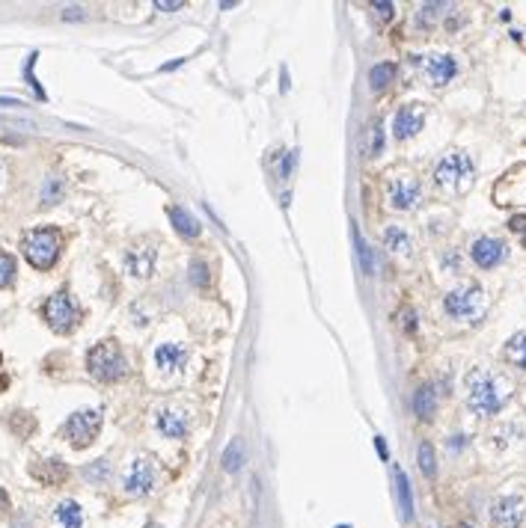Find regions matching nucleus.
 Masks as SVG:
<instances>
[{
  "instance_id": "nucleus-34",
  "label": "nucleus",
  "mask_w": 526,
  "mask_h": 528,
  "mask_svg": "<svg viewBox=\"0 0 526 528\" xmlns=\"http://www.w3.org/2000/svg\"><path fill=\"white\" fill-rule=\"evenodd\" d=\"M381 148H384V137H381V128L375 125V134H372V155H381Z\"/></svg>"
},
{
  "instance_id": "nucleus-29",
  "label": "nucleus",
  "mask_w": 526,
  "mask_h": 528,
  "mask_svg": "<svg viewBox=\"0 0 526 528\" xmlns=\"http://www.w3.org/2000/svg\"><path fill=\"white\" fill-rule=\"evenodd\" d=\"M440 9H446V4H425L422 9H419V24H431L434 18H437V12H440Z\"/></svg>"
},
{
  "instance_id": "nucleus-37",
  "label": "nucleus",
  "mask_w": 526,
  "mask_h": 528,
  "mask_svg": "<svg viewBox=\"0 0 526 528\" xmlns=\"http://www.w3.org/2000/svg\"><path fill=\"white\" fill-rule=\"evenodd\" d=\"M292 163H295V155L285 158V163H283V175H289V172H292Z\"/></svg>"
},
{
  "instance_id": "nucleus-42",
  "label": "nucleus",
  "mask_w": 526,
  "mask_h": 528,
  "mask_svg": "<svg viewBox=\"0 0 526 528\" xmlns=\"http://www.w3.org/2000/svg\"><path fill=\"white\" fill-rule=\"evenodd\" d=\"M336 528H348V525H336Z\"/></svg>"
},
{
  "instance_id": "nucleus-8",
  "label": "nucleus",
  "mask_w": 526,
  "mask_h": 528,
  "mask_svg": "<svg viewBox=\"0 0 526 528\" xmlns=\"http://www.w3.org/2000/svg\"><path fill=\"white\" fill-rule=\"evenodd\" d=\"M386 199H390V205L396 211H410L419 202L417 179H410V175H396V179H390V184H386Z\"/></svg>"
},
{
  "instance_id": "nucleus-19",
  "label": "nucleus",
  "mask_w": 526,
  "mask_h": 528,
  "mask_svg": "<svg viewBox=\"0 0 526 528\" xmlns=\"http://www.w3.org/2000/svg\"><path fill=\"white\" fill-rule=\"evenodd\" d=\"M170 220L175 225V232H179L182 237H199V223L191 211H184V208H170Z\"/></svg>"
},
{
  "instance_id": "nucleus-21",
  "label": "nucleus",
  "mask_w": 526,
  "mask_h": 528,
  "mask_svg": "<svg viewBox=\"0 0 526 528\" xmlns=\"http://www.w3.org/2000/svg\"><path fill=\"white\" fill-rule=\"evenodd\" d=\"M396 62H378V66H372L369 69V86L372 90H384V86H390L396 81Z\"/></svg>"
},
{
  "instance_id": "nucleus-39",
  "label": "nucleus",
  "mask_w": 526,
  "mask_h": 528,
  "mask_svg": "<svg viewBox=\"0 0 526 528\" xmlns=\"http://www.w3.org/2000/svg\"><path fill=\"white\" fill-rule=\"evenodd\" d=\"M62 18H81V9H66L62 12Z\"/></svg>"
},
{
  "instance_id": "nucleus-33",
  "label": "nucleus",
  "mask_w": 526,
  "mask_h": 528,
  "mask_svg": "<svg viewBox=\"0 0 526 528\" xmlns=\"http://www.w3.org/2000/svg\"><path fill=\"white\" fill-rule=\"evenodd\" d=\"M508 229L526 235V214H518V217H511V220H508Z\"/></svg>"
},
{
  "instance_id": "nucleus-6",
  "label": "nucleus",
  "mask_w": 526,
  "mask_h": 528,
  "mask_svg": "<svg viewBox=\"0 0 526 528\" xmlns=\"http://www.w3.org/2000/svg\"><path fill=\"white\" fill-rule=\"evenodd\" d=\"M98 431H102V412L98 410H78L62 424V436H66L74 448H86L98 436Z\"/></svg>"
},
{
  "instance_id": "nucleus-10",
  "label": "nucleus",
  "mask_w": 526,
  "mask_h": 528,
  "mask_svg": "<svg viewBox=\"0 0 526 528\" xmlns=\"http://www.w3.org/2000/svg\"><path fill=\"white\" fill-rule=\"evenodd\" d=\"M152 487H155V466L146 457H137L128 466V472H125V489L131 496H146Z\"/></svg>"
},
{
  "instance_id": "nucleus-25",
  "label": "nucleus",
  "mask_w": 526,
  "mask_h": 528,
  "mask_svg": "<svg viewBox=\"0 0 526 528\" xmlns=\"http://www.w3.org/2000/svg\"><path fill=\"white\" fill-rule=\"evenodd\" d=\"M36 478H42L45 484H60L66 478V466L60 460H42V469H33Z\"/></svg>"
},
{
  "instance_id": "nucleus-22",
  "label": "nucleus",
  "mask_w": 526,
  "mask_h": 528,
  "mask_svg": "<svg viewBox=\"0 0 526 528\" xmlns=\"http://www.w3.org/2000/svg\"><path fill=\"white\" fill-rule=\"evenodd\" d=\"M384 244H386V249L390 253H402V256H407L410 253V237H407V232H402L398 225H390V229L384 232Z\"/></svg>"
},
{
  "instance_id": "nucleus-43",
  "label": "nucleus",
  "mask_w": 526,
  "mask_h": 528,
  "mask_svg": "<svg viewBox=\"0 0 526 528\" xmlns=\"http://www.w3.org/2000/svg\"><path fill=\"white\" fill-rule=\"evenodd\" d=\"M523 246H526V235H523Z\"/></svg>"
},
{
  "instance_id": "nucleus-11",
  "label": "nucleus",
  "mask_w": 526,
  "mask_h": 528,
  "mask_svg": "<svg viewBox=\"0 0 526 528\" xmlns=\"http://www.w3.org/2000/svg\"><path fill=\"white\" fill-rule=\"evenodd\" d=\"M470 256H473V261L479 264V268H485V270H491V268H497L499 261L506 258V244L499 241V237H476L473 241V246H470Z\"/></svg>"
},
{
  "instance_id": "nucleus-41",
  "label": "nucleus",
  "mask_w": 526,
  "mask_h": 528,
  "mask_svg": "<svg viewBox=\"0 0 526 528\" xmlns=\"http://www.w3.org/2000/svg\"><path fill=\"white\" fill-rule=\"evenodd\" d=\"M458 528H470V525H467V522H461V525H458Z\"/></svg>"
},
{
  "instance_id": "nucleus-28",
  "label": "nucleus",
  "mask_w": 526,
  "mask_h": 528,
  "mask_svg": "<svg viewBox=\"0 0 526 528\" xmlns=\"http://www.w3.org/2000/svg\"><path fill=\"white\" fill-rule=\"evenodd\" d=\"M12 279H15V258L9 253H0V288H6Z\"/></svg>"
},
{
  "instance_id": "nucleus-9",
  "label": "nucleus",
  "mask_w": 526,
  "mask_h": 528,
  "mask_svg": "<svg viewBox=\"0 0 526 528\" xmlns=\"http://www.w3.org/2000/svg\"><path fill=\"white\" fill-rule=\"evenodd\" d=\"M523 501L518 496H503L494 501V510H491V522L494 528H520L523 525Z\"/></svg>"
},
{
  "instance_id": "nucleus-31",
  "label": "nucleus",
  "mask_w": 526,
  "mask_h": 528,
  "mask_svg": "<svg viewBox=\"0 0 526 528\" xmlns=\"http://www.w3.org/2000/svg\"><path fill=\"white\" fill-rule=\"evenodd\" d=\"M83 475H86V478H104V475H107V463H104V460H95V466H86Z\"/></svg>"
},
{
  "instance_id": "nucleus-12",
  "label": "nucleus",
  "mask_w": 526,
  "mask_h": 528,
  "mask_svg": "<svg viewBox=\"0 0 526 528\" xmlns=\"http://www.w3.org/2000/svg\"><path fill=\"white\" fill-rule=\"evenodd\" d=\"M422 122H425L422 107H417V104L402 107V110H398L396 116H393V134H396V140H410L413 134L422 131Z\"/></svg>"
},
{
  "instance_id": "nucleus-20",
  "label": "nucleus",
  "mask_w": 526,
  "mask_h": 528,
  "mask_svg": "<svg viewBox=\"0 0 526 528\" xmlns=\"http://www.w3.org/2000/svg\"><path fill=\"white\" fill-rule=\"evenodd\" d=\"M351 235H354V246H357V258H360V270H363V276H375V270H378V264H375V253H372V246L366 244V237L360 235L357 225H354V229H351Z\"/></svg>"
},
{
  "instance_id": "nucleus-30",
  "label": "nucleus",
  "mask_w": 526,
  "mask_h": 528,
  "mask_svg": "<svg viewBox=\"0 0 526 528\" xmlns=\"http://www.w3.org/2000/svg\"><path fill=\"white\" fill-rule=\"evenodd\" d=\"M205 270H208V268H205V261H194V264H191V279H194V282H196L199 288H203V285L208 282Z\"/></svg>"
},
{
  "instance_id": "nucleus-36",
  "label": "nucleus",
  "mask_w": 526,
  "mask_h": 528,
  "mask_svg": "<svg viewBox=\"0 0 526 528\" xmlns=\"http://www.w3.org/2000/svg\"><path fill=\"white\" fill-rule=\"evenodd\" d=\"M0 104H4V107H21L18 98H0Z\"/></svg>"
},
{
  "instance_id": "nucleus-1",
  "label": "nucleus",
  "mask_w": 526,
  "mask_h": 528,
  "mask_svg": "<svg viewBox=\"0 0 526 528\" xmlns=\"http://www.w3.org/2000/svg\"><path fill=\"white\" fill-rule=\"evenodd\" d=\"M470 410L476 416H497L508 401V383L497 374L473 371L470 374Z\"/></svg>"
},
{
  "instance_id": "nucleus-35",
  "label": "nucleus",
  "mask_w": 526,
  "mask_h": 528,
  "mask_svg": "<svg viewBox=\"0 0 526 528\" xmlns=\"http://www.w3.org/2000/svg\"><path fill=\"white\" fill-rule=\"evenodd\" d=\"M155 9H161V12H175V9H182V4H179V0H173V4H170V0H155Z\"/></svg>"
},
{
  "instance_id": "nucleus-40",
  "label": "nucleus",
  "mask_w": 526,
  "mask_h": 528,
  "mask_svg": "<svg viewBox=\"0 0 526 528\" xmlns=\"http://www.w3.org/2000/svg\"><path fill=\"white\" fill-rule=\"evenodd\" d=\"M6 505H9V499H6V493H4V489H0V513L6 510Z\"/></svg>"
},
{
  "instance_id": "nucleus-24",
  "label": "nucleus",
  "mask_w": 526,
  "mask_h": 528,
  "mask_svg": "<svg viewBox=\"0 0 526 528\" xmlns=\"http://www.w3.org/2000/svg\"><path fill=\"white\" fill-rule=\"evenodd\" d=\"M506 356H508V362H515L518 368H526V330L508 338V345H506Z\"/></svg>"
},
{
  "instance_id": "nucleus-16",
  "label": "nucleus",
  "mask_w": 526,
  "mask_h": 528,
  "mask_svg": "<svg viewBox=\"0 0 526 528\" xmlns=\"http://www.w3.org/2000/svg\"><path fill=\"white\" fill-rule=\"evenodd\" d=\"M158 431L170 439H182L187 433V419L179 410H161L158 412Z\"/></svg>"
},
{
  "instance_id": "nucleus-17",
  "label": "nucleus",
  "mask_w": 526,
  "mask_h": 528,
  "mask_svg": "<svg viewBox=\"0 0 526 528\" xmlns=\"http://www.w3.org/2000/svg\"><path fill=\"white\" fill-rule=\"evenodd\" d=\"M410 407H413V412H417L419 419H434V412H437V392H434V386L431 383L419 386L417 392H413Z\"/></svg>"
},
{
  "instance_id": "nucleus-32",
  "label": "nucleus",
  "mask_w": 526,
  "mask_h": 528,
  "mask_svg": "<svg viewBox=\"0 0 526 528\" xmlns=\"http://www.w3.org/2000/svg\"><path fill=\"white\" fill-rule=\"evenodd\" d=\"M372 9L378 12V18H384V21L393 15V4H386V0H378V4H372Z\"/></svg>"
},
{
  "instance_id": "nucleus-23",
  "label": "nucleus",
  "mask_w": 526,
  "mask_h": 528,
  "mask_svg": "<svg viewBox=\"0 0 526 528\" xmlns=\"http://www.w3.org/2000/svg\"><path fill=\"white\" fill-rule=\"evenodd\" d=\"M57 520L62 522V528H81V525H83L81 505H78V501H60V508H57Z\"/></svg>"
},
{
  "instance_id": "nucleus-38",
  "label": "nucleus",
  "mask_w": 526,
  "mask_h": 528,
  "mask_svg": "<svg viewBox=\"0 0 526 528\" xmlns=\"http://www.w3.org/2000/svg\"><path fill=\"white\" fill-rule=\"evenodd\" d=\"M375 445H378V454H381V457L386 460V445H384V439H381V436H378V439H375Z\"/></svg>"
},
{
  "instance_id": "nucleus-2",
  "label": "nucleus",
  "mask_w": 526,
  "mask_h": 528,
  "mask_svg": "<svg viewBox=\"0 0 526 528\" xmlns=\"http://www.w3.org/2000/svg\"><path fill=\"white\" fill-rule=\"evenodd\" d=\"M21 249H24V258H27L36 270L54 268V261H57V256H60V232L51 229V225L33 229V232L24 235Z\"/></svg>"
},
{
  "instance_id": "nucleus-15",
  "label": "nucleus",
  "mask_w": 526,
  "mask_h": 528,
  "mask_svg": "<svg viewBox=\"0 0 526 528\" xmlns=\"http://www.w3.org/2000/svg\"><path fill=\"white\" fill-rule=\"evenodd\" d=\"M155 362L158 368L164 374H173V371H182L184 362H187V350L182 345H158L155 350Z\"/></svg>"
},
{
  "instance_id": "nucleus-13",
  "label": "nucleus",
  "mask_w": 526,
  "mask_h": 528,
  "mask_svg": "<svg viewBox=\"0 0 526 528\" xmlns=\"http://www.w3.org/2000/svg\"><path fill=\"white\" fill-rule=\"evenodd\" d=\"M425 74H429V81L434 86H446L458 74V62L449 54H431L425 60Z\"/></svg>"
},
{
  "instance_id": "nucleus-7",
  "label": "nucleus",
  "mask_w": 526,
  "mask_h": 528,
  "mask_svg": "<svg viewBox=\"0 0 526 528\" xmlns=\"http://www.w3.org/2000/svg\"><path fill=\"white\" fill-rule=\"evenodd\" d=\"M45 321L54 333H69L78 324V309H74L72 297L66 291H57L54 297H48L45 303Z\"/></svg>"
},
{
  "instance_id": "nucleus-3",
  "label": "nucleus",
  "mask_w": 526,
  "mask_h": 528,
  "mask_svg": "<svg viewBox=\"0 0 526 528\" xmlns=\"http://www.w3.org/2000/svg\"><path fill=\"white\" fill-rule=\"evenodd\" d=\"M86 368L95 380L102 383H114L119 377L128 371V362H125V354L116 342H102L90 350V356H86Z\"/></svg>"
},
{
  "instance_id": "nucleus-4",
  "label": "nucleus",
  "mask_w": 526,
  "mask_h": 528,
  "mask_svg": "<svg viewBox=\"0 0 526 528\" xmlns=\"http://www.w3.org/2000/svg\"><path fill=\"white\" fill-rule=\"evenodd\" d=\"M446 312L452 315L455 321H479L487 309V297L479 285H461L455 291H449L446 300H443Z\"/></svg>"
},
{
  "instance_id": "nucleus-18",
  "label": "nucleus",
  "mask_w": 526,
  "mask_h": 528,
  "mask_svg": "<svg viewBox=\"0 0 526 528\" xmlns=\"http://www.w3.org/2000/svg\"><path fill=\"white\" fill-rule=\"evenodd\" d=\"M396 478V496H398V510H402V517L410 522L413 520V493H410V484H407V475L402 469L393 472Z\"/></svg>"
},
{
  "instance_id": "nucleus-14",
  "label": "nucleus",
  "mask_w": 526,
  "mask_h": 528,
  "mask_svg": "<svg viewBox=\"0 0 526 528\" xmlns=\"http://www.w3.org/2000/svg\"><path fill=\"white\" fill-rule=\"evenodd\" d=\"M125 268H128L131 276H140V279L152 276V270H155V249L152 246H134L128 253V258H125Z\"/></svg>"
},
{
  "instance_id": "nucleus-5",
  "label": "nucleus",
  "mask_w": 526,
  "mask_h": 528,
  "mask_svg": "<svg viewBox=\"0 0 526 528\" xmlns=\"http://www.w3.org/2000/svg\"><path fill=\"white\" fill-rule=\"evenodd\" d=\"M434 181L446 190H467L473 184V158L464 152H449L434 169Z\"/></svg>"
},
{
  "instance_id": "nucleus-27",
  "label": "nucleus",
  "mask_w": 526,
  "mask_h": 528,
  "mask_svg": "<svg viewBox=\"0 0 526 528\" xmlns=\"http://www.w3.org/2000/svg\"><path fill=\"white\" fill-rule=\"evenodd\" d=\"M417 463H419L422 475H429V478L437 475V460H434V448H431V443H419V448H417Z\"/></svg>"
},
{
  "instance_id": "nucleus-26",
  "label": "nucleus",
  "mask_w": 526,
  "mask_h": 528,
  "mask_svg": "<svg viewBox=\"0 0 526 528\" xmlns=\"http://www.w3.org/2000/svg\"><path fill=\"white\" fill-rule=\"evenodd\" d=\"M244 463V443L241 439H232V443L227 445V451H223V469L227 472H238Z\"/></svg>"
}]
</instances>
